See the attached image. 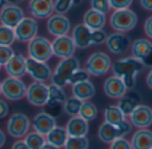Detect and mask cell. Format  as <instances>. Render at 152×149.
Segmentation results:
<instances>
[{"mask_svg": "<svg viewBox=\"0 0 152 149\" xmlns=\"http://www.w3.org/2000/svg\"><path fill=\"white\" fill-rule=\"evenodd\" d=\"M144 67L140 61L131 56L116 61L112 66V71L115 76L124 81L127 89H132L135 86L137 75Z\"/></svg>", "mask_w": 152, "mask_h": 149, "instance_id": "1", "label": "cell"}, {"mask_svg": "<svg viewBox=\"0 0 152 149\" xmlns=\"http://www.w3.org/2000/svg\"><path fill=\"white\" fill-rule=\"evenodd\" d=\"M80 68V61L75 56L61 59L52 72L51 82L58 87L70 85V81L72 74Z\"/></svg>", "mask_w": 152, "mask_h": 149, "instance_id": "2", "label": "cell"}, {"mask_svg": "<svg viewBox=\"0 0 152 149\" xmlns=\"http://www.w3.org/2000/svg\"><path fill=\"white\" fill-rule=\"evenodd\" d=\"M27 53L29 58L47 63L53 55L51 41L45 37L37 36L28 42Z\"/></svg>", "mask_w": 152, "mask_h": 149, "instance_id": "3", "label": "cell"}, {"mask_svg": "<svg viewBox=\"0 0 152 149\" xmlns=\"http://www.w3.org/2000/svg\"><path fill=\"white\" fill-rule=\"evenodd\" d=\"M138 22V17L136 14L127 9L115 10L109 18L110 26L117 32H127L132 30Z\"/></svg>", "mask_w": 152, "mask_h": 149, "instance_id": "4", "label": "cell"}, {"mask_svg": "<svg viewBox=\"0 0 152 149\" xmlns=\"http://www.w3.org/2000/svg\"><path fill=\"white\" fill-rule=\"evenodd\" d=\"M31 126V121L26 114L22 113H15L8 119L7 129L9 136L14 138L20 139L24 137L30 132Z\"/></svg>", "mask_w": 152, "mask_h": 149, "instance_id": "5", "label": "cell"}, {"mask_svg": "<svg viewBox=\"0 0 152 149\" xmlns=\"http://www.w3.org/2000/svg\"><path fill=\"white\" fill-rule=\"evenodd\" d=\"M112 66L110 57L103 52L91 54L86 61V71L96 77L105 75Z\"/></svg>", "mask_w": 152, "mask_h": 149, "instance_id": "6", "label": "cell"}, {"mask_svg": "<svg viewBox=\"0 0 152 149\" xmlns=\"http://www.w3.org/2000/svg\"><path fill=\"white\" fill-rule=\"evenodd\" d=\"M27 87L19 78L7 77L1 82V95L10 101H19L25 97Z\"/></svg>", "mask_w": 152, "mask_h": 149, "instance_id": "7", "label": "cell"}, {"mask_svg": "<svg viewBox=\"0 0 152 149\" xmlns=\"http://www.w3.org/2000/svg\"><path fill=\"white\" fill-rule=\"evenodd\" d=\"M15 39L21 43H28L38 36L39 25L34 18L24 17L15 28Z\"/></svg>", "mask_w": 152, "mask_h": 149, "instance_id": "8", "label": "cell"}, {"mask_svg": "<svg viewBox=\"0 0 152 149\" xmlns=\"http://www.w3.org/2000/svg\"><path fill=\"white\" fill-rule=\"evenodd\" d=\"M25 97L31 105L42 107L48 102V86L42 82L33 81L27 87Z\"/></svg>", "mask_w": 152, "mask_h": 149, "instance_id": "9", "label": "cell"}, {"mask_svg": "<svg viewBox=\"0 0 152 149\" xmlns=\"http://www.w3.org/2000/svg\"><path fill=\"white\" fill-rule=\"evenodd\" d=\"M52 72L50 66L47 63L26 58V73L29 74L34 81L45 83L51 80Z\"/></svg>", "mask_w": 152, "mask_h": 149, "instance_id": "10", "label": "cell"}, {"mask_svg": "<svg viewBox=\"0 0 152 149\" xmlns=\"http://www.w3.org/2000/svg\"><path fill=\"white\" fill-rule=\"evenodd\" d=\"M24 17V11L16 4H8L0 11L1 25L13 30H15Z\"/></svg>", "mask_w": 152, "mask_h": 149, "instance_id": "11", "label": "cell"}, {"mask_svg": "<svg viewBox=\"0 0 152 149\" xmlns=\"http://www.w3.org/2000/svg\"><path fill=\"white\" fill-rule=\"evenodd\" d=\"M72 24L64 15L54 14L47 21V30L49 34L56 37L66 36L70 32Z\"/></svg>", "mask_w": 152, "mask_h": 149, "instance_id": "12", "label": "cell"}, {"mask_svg": "<svg viewBox=\"0 0 152 149\" xmlns=\"http://www.w3.org/2000/svg\"><path fill=\"white\" fill-rule=\"evenodd\" d=\"M51 48L53 55L61 59L73 56L76 50L72 38L68 35L55 38L51 42Z\"/></svg>", "mask_w": 152, "mask_h": 149, "instance_id": "13", "label": "cell"}, {"mask_svg": "<svg viewBox=\"0 0 152 149\" xmlns=\"http://www.w3.org/2000/svg\"><path fill=\"white\" fill-rule=\"evenodd\" d=\"M132 56L140 61L144 66L152 67V43L146 39H139L132 45Z\"/></svg>", "mask_w": 152, "mask_h": 149, "instance_id": "14", "label": "cell"}, {"mask_svg": "<svg viewBox=\"0 0 152 149\" xmlns=\"http://www.w3.org/2000/svg\"><path fill=\"white\" fill-rule=\"evenodd\" d=\"M130 122L140 129H147L152 124V109L146 105H138L130 114Z\"/></svg>", "mask_w": 152, "mask_h": 149, "instance_id": "15", "label": "cell"}, {"mask_svg": "<svg viewBox=\"0 0 152 149\" xmlns=\"http://www.w3.org/2000/svg\"><path fill=\"white\" fill-rule=\"evenodd\" d=\"M31 126L35 132L46 137L56 126V121L48 113L40 112L33 117Z\"/></svg>", "mask_w": 152, "mask_h": 149, "instance_id": "16", "label": "cell"}, {"mask_svg": "<svg viewBox=\"0 0 152 149\" xmlns=\"http://www.w3.org/2000/svg\"><path fill=\"white\" fill-rule=\"evenodd\" d=\"M105 44L112 54L121 55L127 51L131 45V40L126 35L121 32H115L107 35Z\"/></svg>", "mask_w": 152, "mask_h": 149, "instance_id": "17", "label": "cell"}, {"mask_svg": "<svg viewBox=\"0 0 152 149\" xmlns=\"http://www.w3.org/2000/svg\"><path fill=\"white\" fill-rule=\"evenodd\" d=\"M91 35L92 31L87 28L83 23H79L72 28L71 38L76 48L85 49L92 45Z\"/></svg>", "mask_w": 152, "mask_h": 149, "instance_id": "18", "label": "cell"}, {"mask_svg": "<svg viewBox=\"0 0 152 149\" xmlns=\"http://www.w3.org/2000/svg\"><path fill=\"white\" fill-rule=\"evenodd\" d=\"M103 89L106 96L112 99H120L125 96L126 91L128 90L124 81L115 75L108 77L105 81Z\"/></svg>", "mask_w": 152, "mask_h": 149, "instance_id": "19", "label": "cell"}, {"mask_svg": "<svg viewBox=\"0 0 152 149\" xmlns=\"http://www.w3.org/2000/svg\"><path fill=\"white\" fill-rule=\"evenodd\" d=\"M29 10L34 19H48L53 12V0H30Z\"/></svg>", "mask_w": 152, "mask_h": 149, "instance_id": "20", "label": "cell"}, {"mask_svg": "<svg viewBox=\"0 0 152 149\" xmlns=\"http://www.w3.org/2000/svg\"><path fill=\"white\" fill-rule=\"evenodd\" d=\"M8 77L22 78L26 74V58L21 54H15L5 65Z\"/></svg>", "mask_w": 152, "mask_h": 149, "instance_id": "21", "label": "cell"}, {"mask_svg": "<svg viewBox=\"0 0 152 149\" xmlns=\"http://www.w3.org/2000/svg\"><path fill=\"white\" fill-rule=\"evenodd\" d=\"M64 128L66 129L68 137H86L90 130L89 121L82 119L79 116L71 117Z\"/></svg>", "mask_w": 152, "mask_h": 149, "instance_id": "22", "label": "cell"}, {"mask_svg": "<svg viewBox=\"0 0 152 149\" xmlns=\"http://www.w3.org/2000/svg\"><path fill=\"white\" fill-rule=\"evenodd\" d=\"M72 97L81 100L82 102L89 101L96 94V88L94 84L90 81L75 83L72 85Z\"/></svg>", "mask_w": 152, "mask_h": 149, "instance_id": "23", "label": "cell"}, {"mask_svg": "<svg viewBox=\"0 0 152 149\" xmlns=\"http://www.w3.org/2000/svg\"><path fill=\"white\" fill-rule=\"evenodd\" d=\"M98 136L99 140L105 144H111L115 139L124 137V133L117 126L111 125L105 121L99 127Z\"/></svg>", "mask_w": 152, "mask_h": 149, "instance_id": "24", "label": "cell"}, {"mask_svg": "<svg viewBox=\"0 0 152 149\" xmlns=\"http://www.w3.org/2000/svg\"><path fill=\"white\" fill-rule=\"evenodd\" d=\"M130 142L132 149H151L152 131L148 129H140L133 133Z\"/></svg>", "mask_w": 152, "mask_h": 149, "instance_id": "25", "label": "cell"}, {"mask_svg": "<svg viewBox=\"0 0 152 149\" xmlns=\"http://www.w3.org/2000/svg\"><path fill=\"white\" fill-rule=\"evenodd\" d=\"M107 23L106 15L89 9L83 15V24L91 31L102 30Z\"/></svg>", "mask_w": 152, "mask_h": 149, "instance_id": "26", "label": "cell"}, {"mask_svg": "<svg viewBox=\"0 0 152 149\" xmlns=\"http://www.w3.org/2000/svg\"><path fill=\"white\" fill-rule=\"evenodd\" d=\"M45 137H46V141L48 142L49 144L57 146L59 148H62L64 147L68 138V134L64 127L56 125Z\"/></svg>", "mask_w": 152, "mask_h": 149, "instance_id": "27", "label": "cell"}, {"mask_svg": "<svg viewBox=\"0 0 152 149\" xmlns=\"http://www.w3.org/2000/svg\"><path fill=\"white\" fill-rule=\"evenodd\" d=\"M104 119L105 122L109 123L114 126L120 125L123 121H124L125 116L120 111L117 105H109L104 111Z\"/></svg>", "mask_w": 152, "mask_h": 149, "instance_id": "28", "label": "cell"}, {"mask_svg": "<svg viewBox=\"0 0 152 149\" xmlns=\"http://www.w3.org/2000/svg\"><path fill=\"white\" fill-rule=\"evenodd\" d=\"M67 98L66 93L63 88L58 87L55 84H50L48 86V104L56 105V104H64Z\"/></svg>", "mask_w": 152, "mask_h": 149, "instance_id": "29", "label": "cell"}, {"mask_svg": "<svg viewBox=\"0 0 152 149\" xmlns=\"http://www.w3.org/2000/svg\"><path fill=\"white\" fill-rule=\"evenodd\" d=\"M98 113L99 111L97 106L90 101H85L83 102L78 116L87 121H91L98 117Z\"/></svg>", "mask_w": 152, "mask_h": 149, "instance_id": "30", "label": "cell"}, {"mask_svg": "<svg viewBox=\"0 0 152 149\" xmlns=\"http://www.w3.org/2000/svg\"><path fill=\"white\" fill-rule=\"evenodd\" d=\"M82 105L83 102L76 97H68L64 102V106H63L64 112L71 117L78 116Z\"/></svg>", "mask_w": 152, "mask_h": 149, "instance_id": "31", "label": "cell"}, {"mask_svg": "<svg viewBox=\"0 0 152 149\" xmlns=\"http://www.w3.org/2000/svg\"><path fill=\"white\" fill-rule=\"evenodd\" d=\"M30 149H40L46 142V137L35 131L29 132L23 138Z\"/></svg>", "mask_w": 152, "mask_h": 149, "instance_id": "32", "label": "cell"}, {"mask_svg": "<svg viewBox=\"0 0 152 149\" xmlns=\"http://www.w3.org/2000/svg\"><path fill=\"white\" fill-rule=\"evenodd\" d=\"M137 105V100L129 96H124L123 97H121L117 105L118 108L125 117L130 116V114L132 113Z\"/></svg>", "mask_w": 152, "mask_h": 149, "instance_id": "33", "label": "cell"}, {"mask_svg": "<svg viewBox=\"0 0 152 149\" xmlns=\"http://www.w3.org/2000/svg\"><path fill=\"white\" fill-rule=\"evenodd\" d=\"M90 142L87 137H68L64 148V149H88Z\"/></svg>", "mask_w": 152, "mask_h": 149, "instance_id": "34", "label": "cell"}, {"mask_svg": "<svg viewBox=\"0 0 152 149\" xmlns=\"http://www.w3.org/2000/svg\"><path fill=\"white\" fill-rule=\"evenodd\" d=\"M15 40V31L13 29L0 25V46L11 47Z\"/></svg>", "mask_w": 152, "mask_h": 149, "instance_id": "35", "label": "cell"}, {"mask_svg": "<svg viewBox=\"0 0 152 149\" xmlns=\"http://www.w3.org/2000/svg\"><path fill=\"white\" fill-rule=\"evenodd\" d=\"M73 6V0H55L53 1L54 12L59 15H64L68 13Z\"/></svg>", "mask_w": 152, "mask_h": 149, "instance_id": "36", "label": "cell"}, {"mask_svg": "<svg viewBox=\"0 0 152 149\" xmlns=\"http://www.w3.org/2000/svg\"><path fill=\"white\" fill-rule=\"evenodd\" d=\"M91 9L104 15L110 10L108 0H91Z\"/></svg>", "mask_w": 152, "mask_h": 149, "instance_id": "37", "label": "cell"}, {"mask_svg": "<svg viewBox=\"0 0 152 149\" xmlns=\"http://www.w3.org/2000/svg\"><path fill=\"white\" fill-rule=\"evenodd\" d=\"M89 77H90V74L86 71V69L79 68L78 70H76L74 71V73L72 74V76L71 78V81H70V85H73L75 83L88 81Z\"/></svg>", "mask_w": 152, "mask_h": 149, "instance_id": "38", "label": "cell"}, {"mask_svg": "<svg viewBox=\"0 0 152 149\" xmlns=\"http://www.w3.org/2000/svg\"><path fill=\"white\" fill-rule=\"evenodd\" d=\"M14 55L15 51L11 47L0 46V66H5Z\"/></svg>", "mask_w": 152, "mask_h": 149, "instance_id": "39", "label": "cell"}, {"mask_svg": "<svg viewBox=\"0 0 152 149\" xmlns=\"http://www.w3.org/2000/svg\"><path fill=\"white\" fill-rule=\"evenodd\" d=\"M107 34L103 29L98 31H92V35H91L92 45L104 44L107 40Z\"/></svg>", "mask_w": 152, "mask_h": 149, "instance_id": "40", "label": "cell"}, {"mask_svg": "<svg viewBox=\"0 0 152 149\" xmlns=\"http://www.w3.org/2000/svg\"><path fill=\"white\" fill-rule=\"evenodd\" d=\"M133 0H108L110 8L115 10H123L127 9L132 5Z\"/></svg>", "mask_w": 152, "mask_h": 149, "instance_id": "41", "label": "cell"}, {"mask_svg": "<svg viewBox=\"0 0 152 149\" xmlns=\"http://www.w3.org/2000/svg\"><path fill=\"white\" fill-rule=\"evenodd\" d=\"M109 149H132L131 142L124 137H119L110 144Z\"/></svg>", "mask_w": 152, "mask_h": 149, "instance_id": "42", "label": "cell"}, {"mask_svg": "<svg viewBox=\"0 0 152 149\" xmlns=\"http://www.w3.org/2000/svg\"><path fill=\"white\" fill-rule=\"evenodd\" d=\"M9 113V106L7 101L0 98V119L6 118Z\"/></svg>", "mask_w": 152, "mask_h": 149, "instance_id": "43", "label": "cell"}, {"mask_svg": "<svg viewBox=\"0 0 152 149\" xmlns=\"http://www.w3.org/2000/svg\"><path fill=\"white\" fill-rule=\"evenodd\" d=\"M144 31L146 35L152 39V16L148 17L144 23Z\"/></svg>", "mask_w": 152, "mask_h": 149, "instance_id": "44", "label": "cell"}, {"mask_svg": "<svg viewBox=\"0 0 152 149\" xmlns=\"http://www.w3.org/2000/svg\"><path fill=\"white\" fill-rule=\"evenodd\" d=\"M11 149H30V148L28 147V145H26L23 139H19L13 144Z\"/></svg>", "mask_w": 152, "mask_h": 149, "instance_id": "45", "label": "cell"}, {"mask_svg": "<svg viewBox=\"0 0 152 149\" xmlns=\"http://www.w3.org/2000/svg\"><path fill=\"white\" fill-rule=\"evenodd\" d=\"M140 3L144 9L152 11V0H140Z\"/></svg>", "mask_w": 152, "mask_h": 149, "instance_id": "46", "label": "cell"}, {"mask_svg": "<svg viewBox=\"0 0 152 149\" xmlns=\"http://www.w3.org/2000/svg\"><path fill=\"white\" fill-rule=\"evenodd\" d=\"M7 142V135L6 133L0 129V149H1Z\"/></svg>", "mask_w": 152, "mask_h": 149, "instance_id": "47", "label": "cell"}, {"mask_svg": "<svg viewBox=\"0 0 152 149\" xmlns=\"http://www.w3.org/2000/svg\"><path fill=\"white\" fill-rule=\"evenodd\" d=\"M146 81H147L148 86L152 89V68L150 69V71H149V72H148V74Z\"/></svg>", "mask_w": 152, "mask_h": 149, "instance_id": "48", "label": "cell"}, {"mask_svg": "<svg viewBox=\"0 0 152 149\" xmlns=\"http://www.w3.org/2000/svg\"><path fill=\"white\" fill-rule=\"evenodd\" d=\"M40 149H61V148H59L57 146H55V145H51V144H49L48 142L46 141L45 144L42 145V147Z\"/></svg>", "mask_w": 152, "mask_h": 149, "instance_id": "49", "label": "cell"}, {"mask_svg": "<svg viewBox=\"0 0 152 149\" xmlns=\"http://www.w3.org/2000/svg\"><path fill=\"white\" fill-rule=\"evenodd\" d=\"M8 4H9V0H0V11Z\"/></svg>", "mask_w": 152, "mask_h": 149, "instance_id": "50", "label": "cell"}, {"mask_svg": "<svg viewBox=\"0 0 152 149\" xmlns=\"http://www.w3.org/2000/svg\"><path fill=\"white\" fill-rule=\"evenodd\" d=\"M82 1H83V0H73V3H74V6H76V5H79V4H81V3H82Z\"/></svg>", "mask_w": 152, "mask_h": 149, "instance_id": "51", "label": "cell"}, {"mask_svg": "<svg viewBox=\"0 0 152 149\" xmlns=\"http://www.w3.org/2000/svg\"><path fill=\"white\" fill-rule=\"evenodd\" d=\"M13 2H15V3H16V4H20V3H23V2H24L25 0H12Z\"/></svg>", "mask_w": 152, "mask_h": 149, "instance_id": "52", "label": "cell"}, {"mask_svg": "<svg viewBox=\"0 0 152 149\" xmlns=\"http://www.w3.org/2000/svg\"><path fill=\"white\" fill-rule=\"evenodd\" d=\"M0 95H1V82H0Z\"/></svg>", "mask_w": 152, "mask_h": 149, "instance_id": "53", "label": "cell"}, {"mask_svg": "<svg viewBox=\"0 0 152 149\" xmlns=\"http://www.w3.org/2000/svg\"><path fill=\"white\" fill-rule=\"evenodd\" d=\"M0 71H1V66H0Z\"/></svg>", "mask_w": 152, "mask_h": 149, "instance_id": "54", "label": "cell"}, {"mask_svg": "<svg viewBox=\"0 0 152 149\" xmlns=\"http://www.w3.org/2000/svg\"><path fill=\"white\" fill-rule=\"evenodd\" d=\"M151 149H152V148H151Z\"/></svg>", "mask_w": 152, "mask_h": 149, "instance_id": "55", "label": "cell"}]
</instances>
